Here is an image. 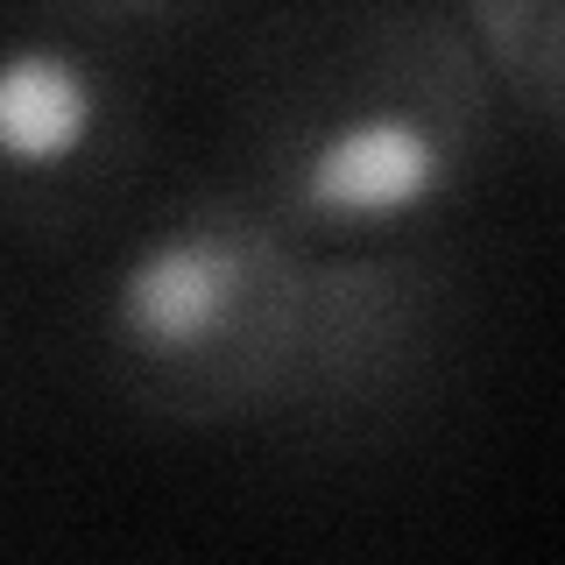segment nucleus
I'll use <instances>...</instances> for the list:
<instances>
[{"label":"nucleus","mask_w":565,"mask_h":565,"mask_svg":"<svg viewBox=\"0 0 565 565\" xmlns=\"http://www.w3.org/2000/svg\"><path fill=\"white\" fill-rule=\"evenodd\" d=\"M446 177L452 156L431 120L403 114V106H367L311 141V156L297 163V205L332 226L411 220L446 191Z\"/></svg>","instance_id":"f257e3e1"},{"label":"nucleus","mask_w":565,"mask_h":565,"mask_svg":"<svg viewBox=\"0 0 565 565\" xmlns=\"http://www.w3.org/2000/svg\"><path fill=\"white\" fill-rule=\"evenodd\" d=\"M241 297V255L212 226L141 241L114 276V326L141 353H191L220 332Z\"/></svg>","instance_id":"f03ea898"},{"label":"nucleus","mask_w":565,"mask_h":565,"mask_svg":"<svg viewBox=\"0 0 565 565\" xmlns=\"http://www.w3.org/2000/svg\"><path fill=\"white\" fill-rule=\"evenodd\" d=\"M99 78L85 57L57 43L0 50V163L8 170H64L99 135Z\"/></svg>","instance_id":"7ed1b4c3"}]
</instances>
